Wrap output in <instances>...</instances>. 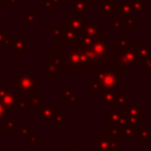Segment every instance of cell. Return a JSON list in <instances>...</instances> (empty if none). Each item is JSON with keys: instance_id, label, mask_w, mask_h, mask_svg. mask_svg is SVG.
I'll return each mask as SVG.
<instances>
[{"instance_id": "obj_1", "label": "cell", "mask_w": 151, "mask_h": 151, "mask_svg": "<svg viewBox=\"0 0 151 151\" xmlns=\"http://www.w3.org/2000/svg\"><path fill=\"white\" fill-rule=\"evenodd\" d=\"M97 80L100 87L104 88H116V87H120V77L118 73L111 71V70H106L100 72L97 76Z\"/></svg>"}, {"instance_id": "obj_2", "label": "cell", "mask_w": 151, "mask_h": 151, "mask_svg": "<svg viewBox=\"0 0 151 151\" xmlns=\"http://www.w3.org/2000/svg\"><path fill=\"white\" fill-rule=\"evenodd\" d=\"M83 19H84V14L74 13V14L70 15L68 19H66L64 21V25H66L67 27H70L73 31H78L83 26Z\"/></svg>"}, {"instance_id": "obj_3", "label": "cell", "mask_w": 151, "mask_h": 151, "mask_svg": "<svg viewBox=\"0 0 151 151\" xmlns=\"http://www.w3.org/2000/svg\"><path fill=\"white\" fill-rule=\"evenodd\" d=\"M68 7L73 8L76 13L86 14L90 12V0H76L73 4H70Z\"/></svg>"}, {"instance_id": "obj_4", "label": "cell", "mask_w": 151, "mask_h": 151, "mask_svg": "<svg viewBox=\"0 0 151 151\" xmlns=\"http://www.w3.org/2000/svg\"><path fill=\"white\" fill-rule=\"evenodd\" d=\"M0 100L7 107H14L18 103V93L14 92H0Z\"/></svg>"}, {"instance_id": "obj_5", "label": "cell", "mask_w": 151, "mask_h": 151, "mask_svg": "<svg viewBox=\"0 0 151 151\" xmlns=\"http://www.w3.org/2000/svg\"><path fill=\"white\" fill-rule=\"evenodd\" d=\"M18 85L24 91H32L34 88V76L28 77V74H24V77H18Z\"/></svg>"}, {"instance_id": "obj_6", "label": "cell", "mask_w": 151, "mask_h": 151, "mask_svg": "<svg viewBox=\"0 0 151 151\" xmlns=\"http://www.w3.org/2000/svg\"><path fill=\"white\" fill-rule=\"evenodd\" d=\"M117 147V143L114 140L109 139H97V150L98 151H114Z\"/></svg>"}, {"instance_id": "obj_7", "label": "cell", "mask_w": 151, "mask_h": 151, "mask_svg": "<svg viewBox=\"0 0 151 151\" xmlns=\"http://www.w3.org/2000/svg\"><path fill=\"white\" fill-rule=\"evenodd\" d=\"M120 60L124 63V64H127L130 66H133L136 64V52L133 48H130V50H126L125 52L122 53V57H120Z\"/></svg>"}, {"instance_id": "obj_8", "label": "cell", "mask_w": 151, "mask_h": 151, "mask_svg": "<svg viewBox=\"0 0 151 151\" xmlns=\"http://www.w3.org/2000/svg\"><path fill=\"white\" fill-rule=\"evenodd\" d=\"M85 22H86V21H85ZM99 32H100V26L93 25V22H92V24H87V22H86L85 26H84V33H85L86 35L91 37V38L98 35Z\"/></svg>"}, {"instance_id": "obj_9", "label": "cell", "mask_w": 151, "mask_h": 151, "mask_svg": "<svg viewBox=\"0 0 151 151\" xmlns=\"http://www.w3.org/2000/svg\"><path fill=\"white\" fill-rule=\"evenodd\" d=\"M11 50L15 51H22L25 50V38L24 37H14L12 38L11 42Z\"/></svg>"}, {"instance_id": "obj_10", "label": "cell", "mask_w": 151, "mask_h": 151, "mask_svg": "<svg viewBox=\"0 0 151 151\" xmlns=\"http://www.w3.org/2000/svg\"><path fill=\"white\" fill-rule=\"evenodd\" d=\"M125 1H127V4H130L132 12L139 13V12H142V9L145 7V5H144L140 0H125Z\"/></svg>"}, {"instance_id": "obj_11", "label": "cell", "mask_w": 151, "mask_h": 151, "mask_svg": "<svg viewBox=\"0 0 151 151\" xmlns=\"http://www.w3.org/2000/svg\"><path fill=\"white\" fill-rule=\"evenodd\" d=\"M25 18H26V22H34L35 21V9L27 8Z\"/></svg>"}, {"instance_id": "obj_12", "label": "cell", "mask_w": 151, "mask_h": 151, "mask_svg": "<svg viewBox=\"0 0 151 151\" xmlns=\"http://www.w3.org/2000/svg\"><path fill=\"white\" fill-rule=\"evenodd\" d=\"M42 4H44V6L46 7V8H50V7H54V8H57V2L54 1V0H42Z\"/></svg>"}, {"instance_id": "obj_13", "label": "cell", "mask_w": 151, "mask_h": 151, "mask_svg": "<svg viewBox=\"0 0 151 151\" xmlns=\"http://www.w3.org/2000/svg\"><path fill=\"white\" fill-rule=\"evenodd\" d=\"M8 39V32H0V45H4L6 44L5 41Z\"/></svg>"}, {"instance_id": "obj_14", "label": "cell", "mask_w": 151, "mask_h": 151, "mask_svg": "<svg viewBox=\"0 0 151 151\" xmlns=\"http://www.w3.org/2000/svg\"><path fill=\"white\" fill-rule=\"evenodd\" d=\"M2 104H4V103L0 100V119L5 118V117H6V112H7V109H6V106H4Z\"/></svg>"}, {"instance_id": "obj_15", "label": "cell", "mask_w": 151, "mask_h": 151, "mask_svg": "<svg viewBox=\"0 0 151 151\" xmlns=\"http://www.w3.org/2000/svg\"><path fill=\"white\" fill-rule=\"evenodd\" d=\"M5 2H19V0H5Z\"/></svg>"}, {"instance_id": "obj_16", "label": "cell", "mask_w": 151, "mask_h": 151, "mask_svg": "<svg viewBox=\"0 0 151 151\" xmlns=\"http://www.w3.org/2000/svg\"><path fill=\"white\" fill-rule=\"evenodd\" d=\"M57 4H60V2H63V0H54Z\"/></svg>"}, {"instance_id": "obj_17", "label": "cell", "mask_w": 151, "mask_h": 151, "mask_svg": "<svg viewBox=\"0 0 151 151\" xmlns=\"http://www.w3.org/2000/svg\"><path fill=\"white\" fill-rule=\"evenodd\" d=\"M1 136H2V133H1V129H0V137H1Z\"/></svg>"}, {"instance_id": "obj_18", "label": "cell", "mask_w": 151, "mask_h": 151, "mask_svg": "<svg viewBox=\"0 0 151 151\" xmlns=\"http://www.w3.org/2000/svg\"><path fill=\"white\" fill-rule=\"evenodd\" d=\"M127 151H132V150H127ZM134 151H137V150H134Z\"/></svg>"}]
</instances>
